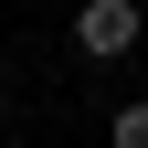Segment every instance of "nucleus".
Masks as SVG:
<instances>
[{
    "instance_id": "f257e3e1",
    "label": "nucleus",
    "mask_w": 148,
    "mask_h": 148,
    "mask_svg": "<svg viewBox=\"0 0 148 148\" xmlns=\"http://www.w3.org/2000/svg\"><path fill=\"white\" fill-rule=\"evenodd\" d=\"M138 0H85V11H74V42L95 53V64H116V53H138Z\"/></svg>"
},
{
    "instance_id": "7ed1b4c3",
    "label": "nucleus",
    "mask_w": 148,
    "mask_h": 148,
    "mask_svg": "<svg viewBox=\"0 0 148 148\" xmlns=\"http://www.w3.org/2000/svg\"><path fill=\"white\" fill-rule=\"evenodd\" d=\"M138 11H148V0H138Z\"/></svg>"
},
{
    "instance_id": "f03ea898",
    "label": "nucleus",
    "mask_w": 148,
    "mask_h": 148,
    "mask_svg": "<svg viewBox=\"0 0 148 148\" xmlns=\"http://www.w3.org/2000/svg\"><path fill=\"white\" fill-rule=\"evenodd\" d=\"M106 148H148V95H138V106H116V116H106Z\"/></svg>"
}]
</instances>
